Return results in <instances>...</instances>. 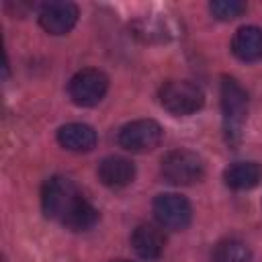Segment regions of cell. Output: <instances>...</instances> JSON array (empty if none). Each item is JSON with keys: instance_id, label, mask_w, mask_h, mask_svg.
Instances as JSON below:
<instances>
[{"instance_id": "6da1fadb", "label": "cell", "mask_w": 262, "mask_h": 262, "mask_svg": "<svg viewBox=\"0 0 262 262\" xmlns=\"http://www.w3.org/2000/svg\"><path fill=\"white\" fill-rule=\"evenodd\" d=\"M221 108H223V125L229 143H237L242 135V127L248 117V94L246 90L231 78L221 82Z\"/></svg>"}, {"instance_id": "7a4b0ae2", "label": "cell", "mask_w": 262, "mask_h": 262, "mask_svg": "<svg viewBox=\"0 0 262 262\" xmlns=\"http://www.w3.org/2000/svg\"><path fill=\"white\" fill-rule=\"evenodd\" d=\"M82 199L78 186L66 176H51L41 190V207L45 217L49 219H63L72 207Z\"/></svg>"}, {"instance_id": "3957f363", "label": "cell", "mask_w": 262, "mask_h": 262, "mask_svg": "<svg viewBox=\"0 0 262 262\" xmlns=\"http://www.w3.org/2000/svg\"><path fill=\"white\" fill-rule=\"evenodd\" d=\"M203 158L190 149H172L162 158V176L176 186H188L203 178Z\"/></svg>"}, {"instance_id": "277c9868", "label": "cell", "mask_w": 262, "mask_h": 262, "mask_svg": "<svg viewBox=\"0 0 262 262\" xmlns=\"http://www.w3.org/2000/svg\"><path fill=\"white\" fill-rule=\"evenodd\" d=\"M160 102L168 113L186 117L203 106L205 94L196 84L188 80H170L160 88Z\"/></svg>"}, {"instance_id": "5b68a950", "label": "cell", "mask_w": 262, "mask_h": 262, "mask_svg": "<svg viewBox=\"0 0 262 262\" xmlns=\"http://www.w3.org/2000/svg\"><path fill=\"white\" fill-rule=\"evenodd\" d=\"M162 135L164 131L154 119H137L119 129L117 141L127 151L143 154V151H151L154 147H158L162 141Z\"/></svg>"}, {"instance_id": "8992f818", "label": "cell", "mask_w": 262, "mask_h": 262, "mask_svg": "<svg viewBox=\"0 0 262 262\" xmlns=\"http://www.w3.org/2000/svg\"><path fill=\"white\" fill-rule=\"evenodd\" d=\"M154 217L158 219V223L166 229L172 231H182L188 227L190 219H192V209L190 203L176 192H162L154 199Z\"/></svg>"}, {"instance_id": "52a82bcc", "label": "cell", "mask_w": 262, "mask_h": 262, "mask_svg": "<svg viewBox=\"0 0 262 262\" xmlns=\"http://www.w3.org/2000/svg\"><path fill=\"white\" fill-rule=\"evenodd\" d=\"M108 90V78L100 70H82L78 72L68 86L70 98L78 106H94L98 104Z\"/></svg>"}, {"instance_id": "ba28073f", "label": "cell", "mask_w": 262, "mask_h": 262, "mask_svg": "<svg viewBox=\"0 0 262 262\" xmlns=\"http://www.w3.org/2000/svg\"><path fill=\"white\" fill-rule=\"evenodd\" d=\"M78 20V6L66 0H53L41 6L39 23L51 35H66L74 29Z\"/></svg>"}, {"instance_id": "9c48e42d", "label": "cell", "mask_w": 262, "mask_h": 262, "mask_svg": "<svg viewBox=\"0 0 262 262\" xmlns=\"http://www.w3.org/2000/svg\"><path fill=\"white\" fill-rule=\"evenodd\" d=\"M98 178L104 186L111 188H123L133 182L135 178V166L131 160L121 156H108L98 164Z\"/></svg>"}, {"instance_id": "30bf717a", "label": "cell", "mask_w": 262, "mask_h": 262, "mask_svg": "<svg viewBox=\"0 0 262 262\" xmlns=\"http://www.w3.org/2000/svg\"><path fill=\"white\" fill-rule=\"evenodd\" d=\"M57 141L70 151H90L96 145V131L86 123H68L57 131Z\"/></svg>"}, {"instance_id": "8fae6325", "label": "cell", "mask_w": 262, "mask_h": 262, "mask_svg": "<svg viewBox=\"0 0 262 262\" xmlns=\"http://www.w3.org/2000/svg\"><path fill=\"white\" fill-rule=\"evenodd\" d=\"M164 233L160 231V227L156 225H149V223H143V225H137L133 235H131V246L133 250L137 252V256L145 258V260H151V258H158L164 250Z\"/></svg>"}, {"instance_id": "7c38bea8", "label": "cell", "mask_w": 262, "mask_h": 262, "mask_svg": "<svg viewBox=\"0 0 262 262\" xmlns=\"http://www.w3.org/2000/svg\"><path fill=\"white\" fill-rule=\"evenodd\" d=\"M231 51L242 61H258L262 59V29L258 27H242L233 35Z\"/></svg>"}, {"instance_id": "4fadbf2b", "label": "cell", "mask_w": 262, "mask_h": 262, "mask_svg": "<svg viewBox=\"0 0 262 262\" xmlns=\"http://www.w3.org/2000/svg\"><path fill=\"white\" fill-rule=\"evenodd\" d=\"M262 178V168L256 162H233L225 168L223 180L233 190H248L254 188Z\"/></svg>"}, {"instance_id": "5bb4252c", "label": "cell", "mask_w": 262, "mask_h": 262, "mask_svg": "<svg viewBox=\"0 0 262 262\" xmlns=\"http://www.w3.org/2000/svg\"><path fill=\"white\" fill-rule=\"evenodd\" d=\"M98 221V211L82 196L74 207L72 211L61 219V223L72 229V231H86L90 227H94V223Z\"/></svg>"}, {"instance_id": "9a60e30c", "label": "cell", "mask_w": 262, "mask_h": 262, "mask_svg": "<svg viewBox=\"0 0 262 262\" xmlns=\"http://www.w3.org/2000/svg\"><path fill=\"white\" fill-rule=\"evenodd\" d=\"M250 260H252L250 248L237 237H225L213 250V262H250Z\"/></svg>"}, {"instance_id": "2e32d148", "label": "cell", "mask_w": 262, "mask_h": 262, "mask_svg": "<svg viewBox=\"0 0 262 262\" xmlns=\"http://www.w3.org/2000/svg\"><path fill=\"white\" fill-rule=\"evenodd\" d=\"M209 10L219 20H233L246 12V4L239 0H213L209 4Z\"/></svg>"}, {"instance_id": "e0dca14e", "label": "cell", "mask_w": 262, "mask_h": 262, "mask_svg": "<svg viewBox=\"0 0 262 262\" xmlns=\"http://www.w3.org/2000/svg\"><path fill=\"white\" fill-rule=\"evenodd\" d=\"M113 262H127V260H113Z\"/></svg>"}]
</instances>
